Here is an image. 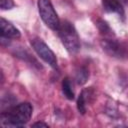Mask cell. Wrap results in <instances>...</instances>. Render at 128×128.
Segmentation results:
<instances>
[{
	"mask_svg": "<svg viewBox=\"0 0 128 128\" xmlns=\"http://www.w3.org/2000/svg\"><path fill=\"white\" fill-rule=\"evenodd\" d=\"M38 11L42 21L50 29L57 31L60 25V20L58 15L50 0H38Z\"/></svg>",
	"mask_w": 128,
	"mask_h": 128,
	"instance_id": "3957f363",
	"label": "cell"
},
{
	"mask_svg": "<svg viewBox=\"0 0 128 128\" xmlns=\"http://www.w3.org/2000/svg\"><path fill=\"white\" fill-rule=\"evenodd\" d=\"M57 33L63 46L70 54H75L79 51L80 39L72 23L66 20L60 22L59 28L57 29Z\"/></svg>",
	"mask_w": 128,
	"mask_h": 128,
	"instance_id": "7a4b0ae2",
	"label": "cell"
},
{
	"mask_svg": "<svg viewBox=\"0 0 128 128\" xmlns=\"http://www.w3.org/2000/svg\"><path fill=\"white\" fill-rule=\"evenodd\" d=\"M100 33L106 37H112L114 36V33L113 31L111 30V28L109 27V25L107 24V22H105L104 20H98L97 23H96Z\"/></svg>",
	"mask_w": 128,
	"mask_h": 128,
	"instance_id": "8fae6325",
	"label": "cell"
},
{
	"mask_svg": "<svg viewBox=\"0 0 128 128\" xmlns=\"http://www.w3.org/2000/svg\"><path fill=\"white\" fill-rule=\"evenodd\" d=\"M33 107L29 102H23L9 108L1 114V123L5 126L21 127L31 118Z\"/></svg>",
	"mask_w": 128,
	"mask_h": 128,
	"instance_id": "6da1fadb",
	"label": "cell"
},
{
	"mask_svg": "<svg viewBox=\"0 0 128 128\" xmlns=\"http://www.w3.org/2000/svg\"><path fill=\"white\" fill-rule=\"evenodd\" d=\"M62 92L67 99H69V100L74 99V92L72 89V84L68 77L64 78L62 81Z\"/></svg>",
	"mask_w": 128,
	"mask_h": 128,
	"instance_id": "30bf717a",
	"label": "cell"
},
{
	"mask_svg": "<svg viewBox=\"0 0 128 128\" xmlns=\"http://www.w3.org/2000/svg\"><path fill=\"white\" fill-rule=\"evenodd\" d=\"M102 6L106 12L116 13L119 15V17L122 18V20H124L125 12H124L122 3L119 0H102Z\"/></svg>",
	"mask_w": 128,
	"mask_h": 128,
	"instance_id": "52a82bcc",
	"label": "cell"
},
{
	"mask_svg": "<svg viewBox=\"0 0 128 128\" xmlns=\"http://www.w3.org/2000/svg\"><path fill=\"white\" fill-rule=\"evenodd\" d=\"M1 39H19L21 36L20 31L9 21L1 18Z\"/></svg>",
	"mask_w": 128,
	"mask_h": 128,
	"instance_id": "8992f818",
	"label": "cell"
},
{
	"mask_svg": "<svg viewBox=\"0 0 128 128\" xmlns=\"http://www.w3.org/2000/svg\"><path fill=\"white\" fill-rule=\"evenodd\" d=\"M91 95H92V89H90V88L89 89H84L80 93V95L78 97V100H77V108H78V111L81 114H85L86 105H87Z\"/></svg>",
	"mask_w": 128,
	"mask_h": 128,
	"instance_id": "ba28073f",
	"label": "cell"
},
{
	"mask_svg": "<svg viewBox=\"0 0 128 128\" xmlns=\"http://www.w3.org/2000/svg\"><path fill=\"white\" fill-rule=\"evenodd\" d=\"M103 51L109 56L117 59H124L128 55V46L126 43L117 39L106 37L100 42Z\"/></svg>",
	"mask_w": 128,
	"mask_h": 128,
	"instance_id": "277c9868",
	"label": "cell"
},
{
	"mask_svg": "<svg viewBox=\"0 0 128 128\" xmlns=\"http://www.w3.org/2000/svg\"><path fill=\"white\" fill-rule=\"evenodd\" d=\"M89 78V71L86 67H80L77 69L75 74V80L78 85H83L87 82Z\"/></svg>",
	"mask_w": 128,
	"mask_h": 128,
	"instance_id": "9c48e42d",
	"label": "cell"
},
{
	"mask_svg": "<svg viewBox=\"0 0 128 128\" xmlns=\"http://www.w3.org/2000/svg\"><path fill=\"white\" fill-rule=\"evenodd\" d=\"M33 127H48V124L43 123V122H36L32 125Z\"/></svg>",
	"mask_w": 128,
	"mask_h": 128,
	"instance_id": "4fadbf2b",
	"label": "cell"
},
{
	"mask_svg": "<svg viewBox=\"0 0 128 128\" xmlns=\"http://www.w3.org/2000/svg\"><path fill=\"white\" fill-rule=\"evenodd\" d=\"M31 46L37 55L47 64H49L53 69L58 68L57 58L54 52L49 48V46L40 38H34L31 40Z\"/></svg>",
	"mask_w": 128,
	"mask_h": 128,
	"instance_id": "5b68a950",
	"label": "cell"
},
{
	"mask_svg": "<svg viewBox=\"0 0 128 128\" xmlns=\"http://www.w3.org/2000/svg\"><path fill=\"white\" fill-rule=\"evenodd\" d=\"M0 7L2 10H9L14 7L13 0H0Z\"/></svg>",
	"mask_w": 128,
	"mask_h": 128,
	"instance_id": "7c38bea8",
	"label": "cell"
},
{
	"mask_svg": "<svg viewBox=\"0 0 128 128\" xmlns=\"http://www.w3.org/2000/svg\"><path fill=\"white\" fill-rule=\"evenodd\" d=\"M121 3H124V4H128V0H119Z\"/></svg>",
	"mask_w": 128,
	"mask_h": 128,
	"instance_id": "5bb4252c",
	"label": "cell"
}]
</instances>
